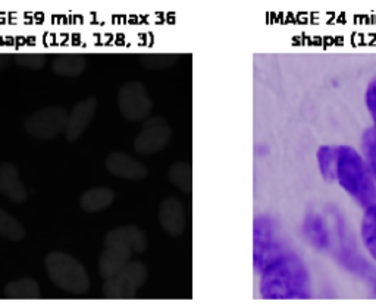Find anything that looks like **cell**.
Returning <instances> with one entry per match:
<instances>
[{"label":"cell","mask_w":376,"mask_h":307,"mask_svg":"<svg viewBox=\"0 0 376 307\" xmlns=\"http://www.w3.org/2000/svg\"><path fill=\"white\" fill-rule=\"evenodd\" d=\"M261 292L272 300L307 299L310 291L306 266L293 251L284 254L263 271Z\"/></svg>","instance_id":"1"},{"label":"cell","mask_w":376,"mask_h":307,"mask_svg":"<svg viewBox=\"0 0 376 307\" xmlns=\"http://www.w3.org/2000/svg\"><path fill=\"white\" fill-rule=\"evenodd\" d=\"M336 180L360 206L376 204V188L368 163L350 146H338Z\"/></svg>","instance_id":"2"},{"label":"cell","mask_w":376,"mask_h":307,"mask_svg":"<svg viewBox=\"0 0 376 307\" xmlns=\"http://www.w3.org/2000/svg\"><path fill=\"white\" fill-rule=\"evenodd\" d=\"M46 272L58 288L70 294H84L90 288V278L84 266L72 256L51 251L44 258Z\"/></svg>","instance_id":"3"},{"label":"cell","mask_w":376,"mask_h":307,"mask_svg":"<svg viewBox=\"0 0 376 307\" xmlns=\"http://www.w3.org/2000/svg\"><path fill=\"white\" fill-rule=\"evenodd\" d=\"M288 251L278 224L269 217H261L256 222V263L259 269L265 271Z\"/></svg>","instance_id":"4"},{"label":"cell","mask_w":376,"mask_h":307,"mask_svg":"<svg viewBox=\"0 0 376 307\" xmlns=\"http://www.w3.org/2000/svg\"><path fill=\"white\" fill-rule=\"evenodd\" d=\"M67 121V110L60 106H49L31 113L24 122V130L34 138L51 140L65 130Z\"/></svg>","instance_id":"5"},{"label":"cell","mask_w":376,"mask_h":307,"mask_svg":"<svg viewBox=\"0 0 376 307\" xmlns=\"http://www.w3.org/2000/svg\"><path fill=\"white\" fill-rule=\"evenodd\" d=\"M118 109L129 122L149 119V115L153 110V101L146 87L138 81L124 84L118 92Z\"/></svg>","instance_id":"6"},{"label":"cell","mask_w":376,"mask_h":307,"mask_svg":"<svg viewBox=\"0 0 376 307\" xmlns=\"http://www.w3.org/2000/svg\"><path fill=\"white\" fill-rule=\"evenodd\" d=\"M147 276L149 271L145 265L141 262H131L120 274L106 281L105 287H103V294L111 299L133 297L146 283Z\"/></svg>","instance_id":"7"},{"label":"cell","mask_w":376,"mask_h":307,"mask_svg":"<svg viewBox=\"0 0 376 307\" xmlns=\"http://www.w3.org/2000/svg\"><path fill=\"white\" fill-rule=\"evenodd\" d=\"M172 138V128L162 117H152L145 121L140 134L134 140V150L138 155L150 156L163 150Z\"/></svg>","instance_id":"8"},{"label":"cell","mask_w":376,"mask_h":307,"mask_svg":"<svg viewBox=\"0 0 376 307\" xmlns=\"http://www.w3.org/2000/svg\"><path fill=\"white\" fill-rule=\"evenodd\" d=\"M106 169L118 178L128 181H141L149 175V171L140 160L131 158L124 151H112L108 155Z\"/></svg>","instance_id":"9"},{"label":"cell","mask_w":376,"mask_h":307,"mask_svg":"<svg viewBox=\"0 0 376 307\" xmlns=\"http://www.w3.org/2000/svg\"><path fill=\"white\" fill-rule=\"evenodd\" d=\"M97 108V100L95 97H87L76 103L71 113H68L67 126H65V135L68 142H76L84 131L92 124Z\"/></svg>","instance_id":"10"},{"label":"cell","mask_w":376,"mask_h":307,"mask_svg":"<svg viewBox=\"0 0 376 307\" xmlns=\"http://www.w3.org/2000/svg\"><path fill=\"white\" fill-rule=\"evenodd\" d=\"M159 222L172 237L184 234L187 228V210L183 201L174 196L166 197L159 206Z\"/></svg>","instance_id":"11"},{"label":"cell","mask_w":376,"mask_h":307,"mask_svg":"<svg viewBox=\"0 0 376 307\" xmlns=\"http://www.w3.org/2000/svg\"><path fill=\"white\" fill-rule=\"evenodd\" d=\"M133 250L121 244H105V251L99 259V272L103 279H111L131 262Z\"/></svg>","instance_id":"12"},{"label":"cell","mask_w":376,"mask_h":307,"mask_svg":"<svg viewBox=\"0 0 376 307\" xmlns=\"http://www.w3.org/2000/svg\"><path fill=\"white\" fill-rule=\"evenodd\" d=\"M0 194L17 204L27 200V190L21 181L17 166L10 162L0 163Z\"/></svg>","instance_id":"13"},{"label":"cell","mask_w":376,"mask_h":307,"mask_svg":"<svg viewBox=\"0 0 376 307\" xmlns=\"http://www.w3.org/2000/svg\"><path fill=\"white\" fill-rule=\"evenodd\" d=\"M105 244H121L131 249L133 253H142L147 249V237L137 226H120L106 234Z\"/></svg>","instance_id":"14"},{"label":"cell","mask_w":376,"mask_h":307,"mask_svg":"<svg viewBox=\"0 0 376 307\" xmlns=\"http://www.w3.org/2000/svg\"><path fill=\"white\" fill-rule=\"evenodd\" d=\"M87 68V58L83 53H59L51 62V71L59 76L75 78Z\"/></svg>","instance_id":"15"},{"label":"cell","mask_w":376,"mask_h":307,"mask_svg":"<svg viewBox=\"0 0 376 307\" xmlns=\"http://www.w3.org/2000/svg\"><path fill=\"white\" fill-rule=\"evenodd\" d=\"M115 200L113 190L108 187H95L87 190L80 199V206L85 213H97L108 209Z\"/></svg>","instance_id":"16"},{"label":"cell","mask_w":376,"mask_h":307,"mask_svg":"<svg viewBox=\"0 0 376 307\" xmlns=\"http://www.w3.org/2000/svg\"><path fill=\"white\" fill-rule=\"evenodd\" d=\"M304 235L309 238L315 247L319 249H327L329 246V234L325 222L322 221L319 215L310 213L306 216L304 219Z\"/></svg>","instance_id":"17"},{"label":"cell","mask_w":376,"mask_h":307,"mask_svg":"<svg viewBox=\"0 0 376 307\" xmlns=\"http://www.w3.org/2000/svg\"><path fill=\"white\" fill-rule=\"evenodd\" d=\"M320 174L327 183L336 180V163H338V146H322L318 150Z\"/></svg>","instance_id":"18"},{"label":"cell","mask_w":376,"mask_h":307,"mask_svg":"<svg viewBox=\"0 0 376 307\" xmlns=\"http://www.w3.org/2000/svg\"><path fill=\"white\" fill-rule=\"evenodd\" d=\"M5 296L9 299H37L40 296V288L33 278H21L12 281L5 287Z\"/></svg>","instance_id":"19"},{"label":"cell","mask_w":376,"mask_h":307,"mask_svg":"<svg viewBox=\"0 0 376 307\" xmlns=\"http://www.w3.org/2000/svg\"><path fill=\"white\" fill-rule=\"evenodd\" d=\"M361 238L368 251L376 260V204L366 209L361 219Z\"/></svg>","instance_id":"20"},{"label":"cell","mask_w":376,"mask_h":307,"mask_svg":"<svg viewBox=\"0 0 376 307\" xmlns=\"http://www.w3.org/2000/svg\"><path fill=\"white\" fill-rule=\"evenodd\" d=\"M191 174H193V169L188 162H177L171 166L170 171H167V178H170V181L178 190L183 191L184 194H190L191 187H193Z\"/></svg>","instance_id":"21"},{"label":"cell","mask_w":376,"mask_h":307,"mask_svg":"<svg viewBox=\"0 0 376 307\" xmlns=\"http://www.w3.org/2000/svg\"><path fill=\"white\" fill-rule=\"evenodd\" d=\"M0 237L9 241H21L25 237V229L18 219L0 209Z\"/></svg>","instance_id":"22"},{"label":"cell","mask_w":376,"mask_h":307,"mask_svg":"<svg viewBox=\"0 0 376 307\" xmlns=\"http://www.w3.org/2000/svg\"><path fill=\"white\" fill-rule=\"evenodd\" d=\"M178 55L174 53H147L140 56V63L149 69H166L175 65Z\"/></svg>","instance_id":"23"},{"label":"cell","mask_w":376,"mask_h":307,"mask_svg":"<svg viewBox=\"0 0 376 307\" xmlns=\"http://www.w3.org/2000/svg\"><path fill=\"white\" fill-rule=\"evenodd\" d=\"M363 155H365L372 176L376 180V128L375 126L368 128L365 134H363Z\"/></svg>","instance_id":"24"},{"label":"cell","mask_w":376,"mask_h":307,"mask_svg":"<svg viewBox=\"0 0 376 307\" xmlns=\"http://www.w3.org/2000/svg\"><path fill=\"white\" fill-rule=\"evenodd\" d=\"M49 56L46 53H15L12 55V60H14L18 67L25 69H42L46 67Z\"/></svg>","instance_id":"25"},{"label":"cell","mask_w":376,"mask_h":307,"mask_svg":"<svg viewBox=\"0 0 376 307\" xmlns=\"http://www.w3.org/2000/svg\"><path fill=\"white\" fill-rule=\"evenodd\" d=\"M366 105L375 121V128H376V78L369 84L366 90Z\"/></svg>","instance_id":"26"},{"label":"cell","mask_w":376,"mask_h":307,"mask_svg":"<svg viewBox=\"0 0 376 307\" xmlns=\"http://www.w3.org/2000/svg\"><path fill=\"white\" fill-rule=\"evenodd\" d=\"M10 59H12V56L5 55V53H0V71H3L9 65Z\"/></svg>","instance_id":"27"}]
</instances>
